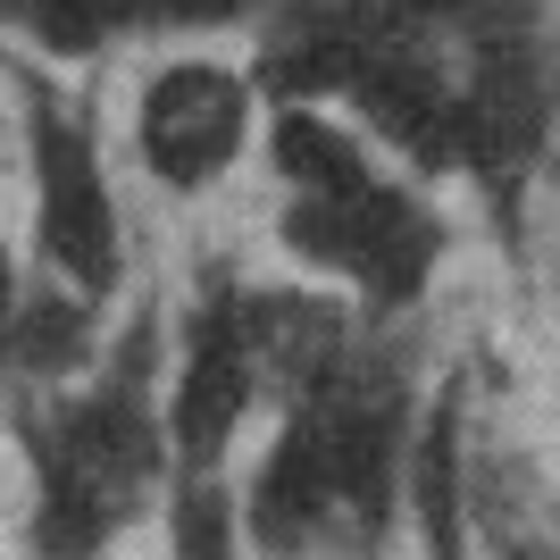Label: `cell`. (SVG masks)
<instances>
[{
  "instance_id": "1",
  "label": "cell",
  "mask_w": 560,
  "mask_h": 560,
  "mask_svg": "<svg viewBox=\"0 0 560 560\" xmlns=\"http://www.w3.org/2000/svg\"><path fill=\"white\" fill-rule=\"evenodd\" d=\"M234 135H243V93H234V75H218V68L160 75V93L142 109V151H151V167H160L167 185L218 176Z\"/></svg>"
},
{
  "instance_id": "3",
  "label": "cell",
  "mask_w": 560,
  "mask_h": 560,
  "mask_svg": "<svg viewBox=\"0 0 560 560\" xmlns=\"http://www.w3.org/2000/svg\"><path fill=\"white\" fill-rule=\"evenodd\" d=\"M234 410H243V351H234L226 327H201V360H192L185 401H176V435H185L192 452H210L234 427Z\"/></svg>"
},
{
  "instance_id": "5",
  "label": "cell",
  "mask_w": 560,
  "mask_h": 560,
  "mask_svg": "<svg viewBox=\"0 0 560 560\" xmlns=\"http://www.w3.org/2000/svg\"><path fill=\"white\" fill-rule=\"evenodd\" d=\"M0 335H9V259H0Z\"/></svg>"
},
{
  "instance_id": "4",
  "label": "cell",
  "mask_w": 560,
  "mask_h": 560,
  "mask_svg": "<svg viewBox=\"0 0 560 560\" xmlns=\"http://www.w3.org/2000/svg\"><path fill=\"white\" fill-rule=\"evenodd\" d=\"M75 351V310H34V318H25V360H68Z\"/></svg>"
},
{
  "instance_id": "2",
  "label": "cell",
  "mask_w": 560,
  "mask_h": 560,
  "mask_svg": "<svg viewBox=\"0 0 560 560\" xmlns=\"http://www.w3.org/2000/svg\"><path fill=\"white\" fill-rule=\"evenodd\" d=\"M43 218H50V259L75 284H109L117 243H109V201L68 126H43Z\"/></svg>"
}]
</instances>
